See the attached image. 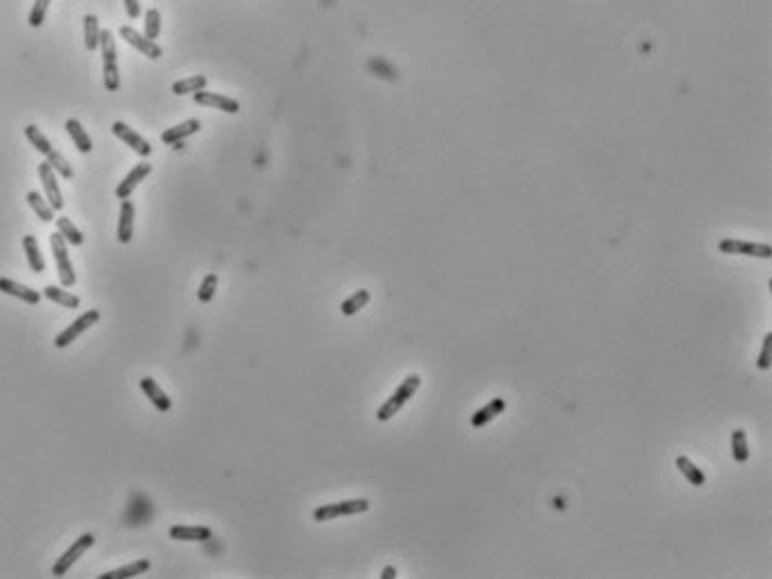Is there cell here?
<instances>
[{
    "label": "cell",
    "mask_w": 772,
    "mask_h": 579,
    "mask_svg": "<svg viewBox=\"0 0 772 579\" xmlns=\"http://www.w3.org/2000/svg\"><path fill=\"white\" fill-rule=\"evenodd\" d=\"M676 470H679L685 479H688L690 486L694 488H703L705 483H708V477H705V472L701 468H697L688 457H679L676 459Z\"/></svg>",
    "instance_id": "19"
},
{
    "label": "cell",
    "mask_w": 772,
    "mask_h": 579,
    "mask_svg": "<svg viewBox=\"0 0 772 579\" xmlns=\"http://www.w3.org/2000/svg\"><path fill=\"white\" fill-rule=\"evenodd\" d=\"M150 568V562L148 559H137V562H132L128 566H121V568H114L110 573H103L101 579H126V577H137L141 573H146Z\"/></svg>",
    "instance_id": "22"
},
{
    "label": "cell",
    "mask_w": 772,
    "mask_h": 579,
    "mask_svg": "<svg viewBox=\"0 0 772 579\" xmlns=\"http://www.w3.org/2000/svg\"><path fill=\"white\" fill-rule=\"evenodd\" d=\"M199 128H202V123H199L197 119L184 121V123H179V126H175V128H168V130L161 132V141H164V144H168V146H179V144H182V139L195 135Z\"/></svg>",
    "instance_id": "16"
},
{
    "label": "cell",
    "mask_w": 772,
    "mask_h": 579,
    "mask_svg": "<svg viewBox=\"0 0 772 579\" xmlns=\"http://www.w3.org/2000/svg\"><path fill=\"white\" fill-rule=\"evenodd\" d=\"M65 130H68V135L72 137L74 146L79 148V153H90L92 150V141L88 137V132L83 130V126L76 119H68L65 121Z\"/></svg>",
    "instance_id": "23"
},
{
    "label": "cell",
    "mask_w": 772,
    "mask_h": 579,
    "mask_svg": "<svg viewBox=\"0 0 772 579\" xmlns=\"http://www.w3.org/2000/svg\"><path fill=\"white\" fill-rule=\"evenodd\" d=\"M50 244H52V251H54V260H56V269H59L61 284H63L65 289L74 287V284H76V275H74V269H72L68 249H65V237L59 231H56L50 237Z\"/></svg>",
    "instance_id": "4"
},
{
    "label": "cell",
    "mask_w": 772,
    "mask_h": 579,
    "mask_svg": "<svg viewBox=\"0 0 772 579\" xmlns=\"http://www.w3.org/2000/svg\"><path fill=\"white\" fill-rule=\"evenodd\" d=\"M121 39L126 41V43H130L132 47H137V50L144 54V56H148V59H152V61H157L159 56H161V47L155 43V41H150V39H146V36H141L137 30H132V27H121Z\"/></svg>",
    "instance_id": "11"
},
{
    "label": "cell",
    "mask_w": 772,
    "mask_h": 579,
    "mask_svg": "<svg viewBox=\"0 0 772 579\" xmlns=\"http://www.w3.org/2000/svg\"><path fill=\"white\" fill-rule=\"evenodd\" d=\"M92 544H94V535H90V533L81 535V537L76 539L68 550H65V553H63L59 559H56V564H54V568H52V575H54V577H63V575L68 573L76 562H79V557H83L85 550L92 548Z\"/></svg>",
    "instance_id": "6"
},
{
    "label": "cell",
    "mask_w": 772,
    "mask_h": 579,
    "mask_svg": "<svg viewBox=\"0 0 772 579\" xmlns=\"http://www.w3.org/2000/svg\"><path fill=\"white\" fill-rule=\"evenodd\" d=\"M369 291L367 289H358L354 296H349L345 302H342L340 305V313L342 316H354V313H358L360 309L363 307H367L369 305Z\"/></svg>",
    "instance_id": "26"
},
{
    "label": "cell",
    "mask_w": 772,
    "mask_h": 579,
    "mask_svg": "<svg viewBox=\"0 0 772 579\" xmlns=\"http://www.w3.org/2000/svg\"><path fill=\"white\" fill-rule=\"evenodd\" d=\"M38 175H41V182H43V188H45V195H47L50 206L54 208V211H63V195H61L59 182H56L54 168L45 161V164L38 166Z\"/></svg>",
    "instance_id": "9"
},
{
    "label": "cell",
    "mask_w": 772,
    "mask_h": 579,
    "mask_svg": "<svg viewBox=\"0 0 772 579\" xmlns=\"http://www.w3.org/2000/svg\"><path fill=\"white\" fill-rule=\"evenodd\" d=\"M772 365V331L764 336V343H761V351H759V358H757V367L761 372H768Z\"/></svg>",
    "instance_id": "31"
},
{
    "label": "cell",
    "mask_w": 772,
    "mask_h": 579,
    "mask_svg": "<svg viewBox=\"0 0 772 579\" xmlns=\"http://www.w3.org/2000/svg\"><path fill=\"white\" fill-rule=\"evenodd\" d=\"M161 32V16L157 9H148L146 14V39L155 41Z\"/></svg>",
    "instance_id": "33"
},
{
    "label": "cell",
    "mask_w": 772,
    "mask_h": 579,
    "mask_svg": "<svg viewBox=\"0 0 772 579\" xmlns=\"http://www.w3.org/2000/svg\"><path fill=\"white\" fill-rule=\"evenodd\" d=\"M25 137L30 139V144H32L41 155L50 157V155L54 153L52 144H50V141H47V137L43 135L41 128H38V126H27V128H25Z\"/></svg>",
    "instance_id": "27"
},
{
    "label": "cell",
    "mask_w": 772,
    "mask_h": 579,
    "mask_svg": "<svg viewBox=\"0 0 772 579\" xmlns=\"http://www.w3.org/2000/svg\"><path fill=\"white\" fill-rule=\"evenodd\" d=\"M369 510L367 499H347L338 503H325L313 510V521H333L338 517H351V515H363Z\"/></svg>",
    "instance_id": "3"
},
{
    "label": "cell",
    "mask_w": 772,
    "mask_h": 579,
    "mask_svg": "<svg viewBox=\"0 0 772 579\" xmlns=\"http://www.w3.org/2000/svg\"><path fill=\"white\" fill-rule=\"evenodd\" d=\"M419 387H421V376L410 374V376L405 378V381L396 387V392H394L392 396H389L383 405L378 407L376 419H378V421H383V423L389 421V419H394V416L403 410V405H405L407 401H412V396L419 392Z\"/></svg>",
    "instance_id": "1"
},
{
    "label": "cell",
    "mask_w": 772,
    "mask_h": 579,
    "mask_svg": "<svg viewBox=\"0 0 772 579\" xmlns=\"http://www.w3.org/2000/svg\"><path fill=\"white\" fill-rule=\"evenodd\" d=\"M43 296H45L47 300L56 302V305L68 307V309L81 307V300H79V298L72 296V293H68L65 289H59V287H45V289H43Z\"/></svg>",
    "instance_id": "25"
},
{
    "label": "cell",
    "mask_w": 772,
    "mask_h": 579,
    "mask_svg": "<svg viewBox=\"0 0 772 579\" xmlns=\"http://www.w3.org/2000/svg\"><path fill=\"white\" fill-rule=\"evenodd\" d=\"M215 289H217V275L208 273L204 278V282H202V287H199V293H197L199 302H202V305H208L215 296Z\"/></svg>",
    "instance_id": "32"
},
{
    "label": "cell",
    "mask_w": 772,
    "mask_h": 579,
    "mask_svg": "<svg viewBox=\"0 0 772 579\" xmlns=\"http://www.w3.org/2000/svg\"><path fill=\"white\" fill-rule=\"evenodd\" d=\"M730 445H732V459L737 463H748L750 459V448H748V434L746 430L737 427L730 436Z\"/></svg>",
    "instance_id": "21"
},
{
    "label": "cell",
    "mask_w": 772,
    "mask_h": 579,
    "mask_svg": "<svg viewBox=\"0 0 772 579\" xmlns=\"http://www.w3.org/2000/svg\"><path fill=\"white\" fill-rule=\"evenodd\" d=\"M23 249H25V255H27V262H30V269L34 273H43L45 271V260H43L41 249H38V242H36L34 235L23 237Z\"/></svg>",
    "instance_id": "20"
},
{
    "label": "cell",
    "mask_w": 772,
    "mask_h": 579,
    "mask_svg": "<svg viewBox=\"0 0 772 579\" xmlns=\"http://www.w3.org/2000/svg\"><path fill=\"white\" fill-rule=\"evenodd\" d=\"M206 85H208V79L199 74V77H190V79L173 83V92L177 94V97H184V94H190V92L195 94L199 90H206Z\"/></svg>",
    "instance_id": "28"
},
{
    "label": "cell",
    "mask_w": 772,
    "mask_h": 579,
    "mask_svg": "<svg viewBox=\"0 0 772 579\" xmlns=\"http://www.w3.org/2000/svg\"><path fill=\"white\" fill-rule=\"evenodd\" d=\"M141 389H144V394L148 396V401L157 407L159 412H168L173 403H170V396H166V392L161 389L155 378H141Z\"/></svg>",
    "instance_id": "17"
},
{
    "label": "cell",
    "mask_w": 772,
    "mask_h": 579,
    "mask_svg": "<svg viewBox=\"0 0 772 579\" xmlns=\"http://www.w3.org/2000/svg\"><path fill=\"white\" fill-rule=\"evenodd\" d=\"M0 291L7 293V296H14L18 300L27 302V305H38V302H41V293L30 289V287H25V284H18L14 280H9V278H0Z\"/></svg>",
    "instance_id": "15"
},
{
    "label": "cell",
    "mask_w": 772,
    "mask_h": 579,
    "mask_svg": "<svg viewBox=\"0 0 772 579\" xmlns=\"http://www.w3.org/2000/svg\"><path fill=\"white\" fill-rule=\"evenodd\" d=\"M112 132H114V137L117 139H121L123 144L126 146H130L132 150H135L137 155H141V157H148L150 153H152V146L148 144V141L141 137V135H137L135 130L132 128H128L126 123H121V121H114L112 123Z\"/></svg>",
    "instance_id": "8"
},
{
    "label": "cell",
    "mask_w": 772,
    "mask_h": 579,
    "mask_svg": "<svg viewBox=\"0 0 772 579\" xmlns=\"http://www.w3.org/2000/svg\"><path fill=\"white\" fill-rule=\"evenodd\" d=\"M99 311L97 309H92V311H85L81 318H76L72 325L65 329V331H61L59 336H56V340H54V345L59 347V349H65L68 345H72L76 338H79L83 331H88L92 325H97L99 322Z\"/></svg>",
    "instance_id": "7"
},
{
    "label": "cell",
    "mask_w": 772,
    "mask_h": 579,
    "mask_svg": "<svg viewBox=\"0 0 772 579\" xmlns=\"http://www.w3.org/2000/svg\"><path fill=\"white\" fill-rule=\"evenodd\" d=\"M132 231H135V206L130 199H121V213H119V226L117 237L121 244H128L132 240Z\"/></svg>",
    "instance_id": "14"
},
{
    "label": "cell",
    "mask_w": 772,
    "mask_h": 579,
    "mask_svg": "<svg viewBox=\"0 0 772 579\" xmlns=\"http://www.w3.org/2000/svg\"><path fill=\"white\" fill-rule=\"evenodd\" d=\"M195 103L197 106L222 110V112H226V115H235V112H240V103H237L235 99H228V97H224V94H215V92H206V90L195 92Z\"/></svg>",
    "instance_id": "10"
},
{
    "label": "cell",
    "mask_w": 772,
    "mask_h": 579,
    "mask_svg": "<svg viewBox=\"0 0 772 579\" xmlns=\"http://www.w3.org/2000/svg\"><path fill=\"white\" fill-rule=\"evenodd\" d=\"M719 251L726 255H746V258H761V260H770L772 258V246L770 244H759V242H743V240H723L719 244Z\"/></svg>",
    "instance_id": "5"
},
{
    "label": "cell",
    "mask_w": 772,
    "mask_h": 579,
    "mask_svg": "<svg viewBox=\"0 0 772 579\" xmlns=\"http://www.w3.org/2000/svg\"><path fill=\"white\" fill-rule=\"evenodd\" d=\"M52 0H36L32 12H30V25L32 27H41L43 21H45V14H47V7H50Z\"/></svg>",
    "instance_id": "34"
},
{
    "label": "cell",
    "mask_w": 772,
    "mask_h": 579,
    "mask_svg": "<svg viewBox=\"0 0 772 579\" xmlns=\"http://www.w3.org/2000/svg\"><path fill=\"white\" fill-rule=\"evenodd\" d=\"M504 410H506V401H504L502 396L493 398V401H490L488 405L479 407V410L472 414V419H470V425L475 427V430H481L484 425H488L490 421H495V419H497L499 414H504Z\"/></svg>",
    "instance_id": "13"
},
{
    "label": "cell",
    "mask_w": 772,
    "mask_h": 579,
    "mask_svg": "<svg viewBox=\"0 0 772 579\" xmlns=\"http://www.w3.org/2000/svg\"><path fill=\"white\" fill-rule=\"evenodd\" d=\"M123 5H126V14L130 18H137L141 14V7H139V0H123Z\"/></svg>",
    "instance_id": "35"
},
{
    "label": "cell",
    "mask_w": 772,
    "mask_h": 579,
    "mask_svg": "<svg viewBox=\"0 0 772 579\" xmlns=\"http://www.w3.org/2000/svg\"><path fill=\"white\" fill-rule=\"evenodd\" d=\"M27 204L34 208V213L41 217L43 222H52L54 220V208L50 206V202H45V199L38 195V193H27Z\"/></svg>",
    "instance_id": "29"
},
{
    "label": "cell",
    "mask_w": 772,
    "mask_h": 579,
    "mask_svg": "<svg viewBox=\"0 0 772 579\" xmlns=\"http://www.w3.org/2000/svg\"><path fill=\"white\" fill-rule=\"evenodd\" d=\"M83 39H85V47H88V52H94L99 47V41H101V30H99V21L94 14H88L83 18Z\"/></svg>",
    "instance_id": "24"
},
{
    "label": "cell",
    "mask_w": 772,
    "mask_h": 579,
    "mask_svg": "<svg viewBox=\"0 0 772 579\" xmlns=\"http://www.w3.org/2000/svg\"><path fill=\"white\" fill-rule=\"evenodd\" d=\"M56 226H59V233L65 237V242H70V244H74V246H81L83 244V233L76 229V226L68 220V217H59V220H56Z\"/></svg>",
    "instance_id": "30"
},
{
    "label": "cell",
    "mask_w": 772,
    "mask_h": 579,
    "mask_svg": "<svg viewBox=\"0 0 772 579\" xmlns=\"http://www.w3.org/2000/svg\"><path fill=\"white\" fill-rule=\"evenodd\" d=\"M101 56H103V85H106L108 92H117L119 90V65H117V47H114L112 32L101 30Z\"/></svg>",
    "instance_id": "2"
},
{
    "label": "cell",
    "mask_w": 772,
    "mask_h": 579,
    "mask_svg": "<svg viewBox=\"0 0 772 579\" xmlns=\"http://www.w3.org/2000/svg\"><path fill=\"white\" fill-rule=\"evenodd\" d=\"M152 173V166L150 164H137L135 168L130 170V173L126 175V179H123V182L117 186V197L119 199H128L130 195H132V191H135V188L144 182V179L148 177Z\"/></svg>",
    "instance_id": "12"
},
{
    "label": "cell",
    "mask_w": 772,
    "mask_h": 579,
    "mask_svg": "<svg viewBox=\"0 0 772 579\" xmlns=\"http://www.w3.org/2000/svg\"><path fill=\"white\" fill-rule=\"evenodd\" d=\"M170 539H177V541H208L213 537L211 528L206 526H175L168 530Z\"/></svg>",
    "instance_id": "18"
},
{
    "label": "cell",
    "mask_w": 772,
    "mask_h": 579,
    "mask_svg": "<svg viewBox=\"0 0 772 579\" xmlns=\"http://www.w3.org/2000/svg\"><path fill=\"white\" fill-rule=\"evenodd\" d=\"M380 577H383V579H394V577H396V568H392V566L383 568V573H380Z\"/></svg>",
    "instance_id": "36"
}]
</instances>
